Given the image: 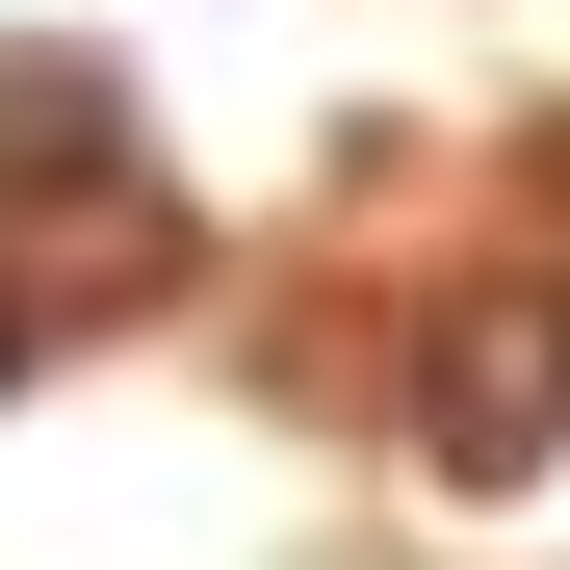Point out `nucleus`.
Returning <instances> with one entry per match:
<instances>
[{
	"mask_svg": "<svg viewBox=\"0 0 570 570\" xmlns=\"http://www.w3.org/2000/svg\"><path fill=\"white\" fill-rule=\"evenodd\" d=\"M544 441H570V259L466 285V312L415 337V466H441V493H519Z\"/></svg>",
	"mask_w": 570,
	"mask_h": 570,
	"instance_id": "f257e3e1",
	"label": "nucleus"
},
{
	"mask_svg": "<svg viewBox=\"0 0 570 570\" xmlns=\"http://www.w3.org/2000/svg\"><path fill=\"white\" fill-rule=\"evenodd\" d=\"M0 181H130V105L78 52H0Z\"/></svg>",
	"mask_w": 570,
	"mask_h": 570,
	"instance_id": "f03ea898",
	"label": "nucleus"
}]
</instances>
